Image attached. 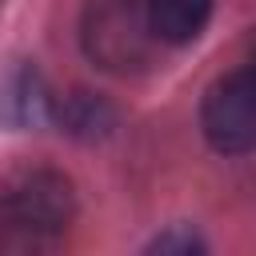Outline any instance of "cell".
Masks as SVG:
<instances>
[{"instance_id": "obj_3", "label": "cell", "mask_w": 256, "mask_h": 256, "mask_svg": "<svg viewBox=\"0 0 256 256\" xmlns=\"http://www.w3.org/2000/svg\"><path fill=\"white\" fill-rule=\"evenodd\" d=\"M84 44H88L92 60H100L104 68H116V72H124L136 60H144L140 24L124 4H100V8L92 4L88 28H84Z\"/></svg>"}, {"instance_id": "obj_6", "label": "cell", "mask_w": 256, "mask_h": 256, "mask_svg": "<svg viewBox=\"0 0 256 256\" xmlns=\"http://www.w3.org/2000/svg\"><path fill=\"white\" fill-rule=\"evenodd\" d=\"M212 16V0H148V32L164 44H192Z\"/></svg>"}, {"instance_id": "obj_4", "label": "cell", "mask_w": 256, "mask_h": 256, "mask_svg": "<svg viewBox=\"0 0 256 256\" xmlns=\"http://www.w3.org/2000/svg\"><path fill=\"white\" fill-rule=\"evenodd\" d=\"M48 116L60 124L64 136L84 140V144H96V140L112 136V128H116V108L100 92H88V88H72L68 96L52 100Z\"/></svg>"}, {"instance_id": "obj_7", "label": "cell", "mask_w": 256, "mask_h": 256, "mask_svg": "<svg viewBox=\"0 0 256 256\" xmlns=\"http://www.w3.org/2000/svg\"><path fill=\"white\" fill-rule=\"evenodd\" d=\"M208 244L188 228V224H176V228H168V232H160L152 244H148V252H176V256H192V252H204Z\"/></svg>"}, {"instance_id": "obj_2", "label": "cell", "mask_w": 256, "mask_h": 256, "mask_svg": "<svg viewBox=\"0 0 256 256\" xmlns=\"http://www.w3.org/2000/svg\"><path fill=\"white\" fill-rule=\"evenodd\" d=\"M200 124L208 144L220 156H244L256 144V92H252V72L236 68L220 76L200 108Z\"/></svg>"}, {"instance_id": "obj_5", "label": "cell", "mask_w": 256, "mask_h": 256, "mask_svg": "<svg viewBox=\"0 0 256 256\" xmlns=\"http://www.w3.org/2000/svg\"><path fill=\"white\" fill-rule=\"evenodd\" d=\"M48 104H52V96H48V88L32 64H20L0 80V120L8 128L40 124L48 116Z\"/></svg>"}, {"instance_id": "obj_1", "label": "cell", "mask_w": 256, "mask_h": 256, "mask_svg": "<svg viewBox=\"0 0 256 256\" xmlns=\"http://www.w3.org/2000/svg\"><path fill=\"white\" fill-rule=\"evenodd\" d=\"M76 216L72 180L52 168H28L0 184V244L28 248L60 236Z\"/></svg>"}]
</instances>
